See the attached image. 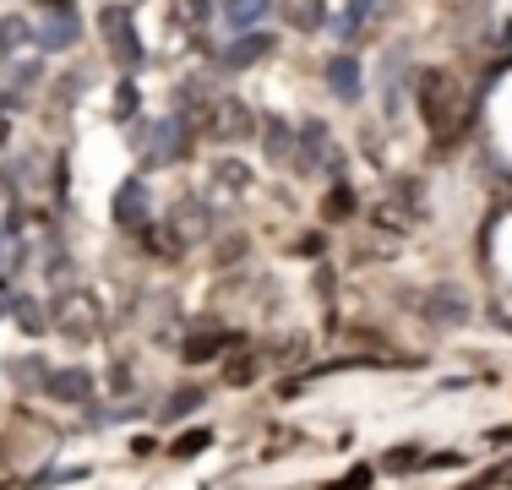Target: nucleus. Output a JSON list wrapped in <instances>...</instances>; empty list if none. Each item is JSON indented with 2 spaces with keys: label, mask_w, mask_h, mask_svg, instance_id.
Masks as SVG:
<instances>
[{
  "label": "nucleus",
  "mask_w": 512,
  "mask_h": 490,
  "mask_svg": "<svg viewBox=\"0 0 512 490\" xmlns=\"http://www.w3.org/2000/svg\"><path fill=\"white\" fill-rule=\"evenodd\" d=\"M365 22H371V0H349V11L338 17V33H344V39H355Z\"/></svg>",
  "instance_id": "obj_16"
},
{
  "label": "nucleus",
  "mask_w": 512,
  "mask_h": 490,
  "mask_svg": "<svg viewBox=\"0 0 512 490\" xmlns=\"http://www.w3.org/2000/svg\"><path fill=\"white\" fill-rule=\"evenodd\" d=\"M344 213H355V191L333 186V191H327V202H322V218H344Z\"/></svg>",
  "instance_id": "obj_18"
},
{
  "label": "nucleus",
  "mask_w": 512,
  "mask_h": 490,
  "mask_svg": "<svg viewBox=\"0 0 512 490\" xmlns=\"http://www.w3.org/2000/svg\"><path fill=\"white\" fill-rule=\"evenodd\" d=\"M425 322H436V327H458L463 316H469V305H463V294H453V289H436V294H425Z\"/></svg>",
  "instance_id": "obj_7"
},
{
  "label": "nucleus",
  "mask_w": 512,
  "mask_h": 490,
  "mask_svg": "<svg viewBox=\"0 0 512 490\" xmlns=\"http://www.w3.org/2000/svg\"><path fill=\"white\" fill-rule=\"evenodd\" d=\"M77 39H82V28H77V17H71L66 6H55V11L39 17V49H71Z\"/></svg>",
  "instance_id": "obj_4"
},
{
  "label": "nucleus",
  "mask_w": 512,
  "mask_h": 490,
  "mask_svg": "<svg viewBox=\"0 0 512 490\" xmlns=\"http://www.w3.org/2000/svg\"><path fill=\"white\" fill-rule=\"evenodd\" d=\"M197 403H202V392H197V387H186V392H175V398H169V409H164V414H191Z\"/></svg>",
  "instance_id": "obj_24"
},
{
  "label": "nucleus",
  "mask_w": 512,
  "mask_h": 490,
  "mask_svg": "<svg viewBox=\"0 0 512 490\" xmlns=\"http://www.w3.org/2000/svg\"><path fill=\"white\" fill-rule=\"evenodd\" d=\"M267 11H273V0H229V6H224V22H229V28H256Z\"/></svg>",
  "instance_id": "obj_11"
},
{
  "label": "nucleus",
  "mask_w": 512,
  "mask_h": 490,
  "mask_svg": "<svg viewBox=\"0 0 512 490\" xmlns=\"http://www.w3.org/2000/svg\"><path fill=\"white\" fill-rule=\"evenodd\" d=\"M463 490H480V485H463Z\"/></svg>",
  "instance_id": "obj_29"
},
{
  "label": "nucleus",
  "mask_w": 512,
  "mask_h": 490,
  "mask_svg": "<svg viewBox=\"0 0 512 490\" xmlns=\"http://www.w3.org/2000/svg\"><path fill=\"white\" fill-rule=\"evenodd\" d=\"M289 17H295V28H322V0H295V11H289Z\"/></svg>",
  "instance_id": "obj_20"
},
{
  "label": "nucleus",
  "mask_w": 512,
  "mask_h": 490,
  "mask_svg": "<svg viewBox=\"0 0 512 490\" xmlns=\"http://www.w3.org/2000/svg\"><path fill=\"white\" fill-rule=\"evenodd\" d=\"M365 485H371V469H349V480H338L327 490H365Z\"/></svg>",
  "instance_id": "obj_26"
},
{
  "label": "nucleus",
  "mask_w": 512,
  "mask_h": 490,
  "mask_svg": "<svg viewBox=\"0 0 512 490\" xmlns=\"http://www.w3.org/2000/svg\"><path fill=\"white\" fill-rule=\"evenodd\" d=\"M11 305H17V294H11L6 284H0V311H11Z\"/></svg>",
  "instance_id": "obj_27"
},
{
  "label": "nucleus",
  "mask_w": 512,
  "mask_h": 490,
  "mask_svg": "<svg viewBox=\"0 0 512 490\" xmlns=\"http://www.w3.org/2000/svg\"><path fill=\"white\" fill-rule=\"evenodd\" d=\"M327 88H333L338 98H360V60L355 55H333V66H327Z\"/></svg>",
  "instance_id": "obj_8"
},
{
  "label": "nucleus",
  "mask_w": 512,
  "mask_h": 490,
  "mask_svg": "<svg viewBox=\"0 0 512 490\" xmlns=\"http://www.w3.org/2000/svg\"><path fill=\"white\" fill-rule=\"evenodd\" d=\"M153 158H180L186 153V115H169V120H158L153 126Z\"/></svg>",
  "instance_id": "obj_9"
},
{
  "label": "nucleus",
  "mask_w": 512,
  "mask_h": 490,
  "mask_svg": "<svg viewBox=\"0 0 512 490\" xmlns=\"http://www.w3.org/2000/svg\"><path fill=\"white\" fill-rule=\"evenodd\" d=\"M99 33H104L109 55H115L120 66H142V39H137V28H131L126 6H104L99 11Z\"/></svg>",
  "instance_id": "obj_2"
},
{
  "label": "nucleus",
  "mask_w": 512,
  "mask_h": 490,
  "mask_svg": "<svg viewBox=\"0 0 512 490\" xmlns=\"http://www.w3.org/2000/svg\"><path fill=\"white\" fill-rule=\"evenodd\" d=\"M115 115H137V88H131V82H120V93H115Z\"/></svg>",
  "instance_id": "obj_25"
},
{
  "label": "nucleus",
  "mask_w": 512,
  "mask_h": 490,
  "mask_svg": "<svg viewBox=\"0 0 512 490\" xmlns=\"http://www.w3.org/2000/svg\"><path fill=\"white\" fill-rule=\"evenodd\" d=\"M420 115H425V131L436 137V147H453L469 131L474 104H469V88H463L458 71H447V66L425 71L420 77Z\"/></svg>",
  "instance_id": "obj_1"
},
{
  "label": "nucleus",
  "mask_w": 512,
  "mask_h": 490,
  "mask_svg": "<svg viewBox=\"0 0 512 490\" xmlns=\"http://www.w3.org/2000/svg\"><path fill=\"white\" fill-rule=\"evenodd\" d=\"M207 131L213 137H240V131H251V115H246V104L240 98H207Z\"/></svg>",
  "instance_id": "obj_3"
},
{
  "label": "nucleus",
  "mask_w": 512,
  "mask_h": 490,
  "mask_svg": "<svg viewBox=\"0 0 512 490\" xmlns=\"http://www.w3.org/2000/svg\"><path fill=\"white\" fill-rule=\"evenodd\" d=\"M474 485H480V490H496V485H512V458H507V463H496V469H491V474H480V480H474Z\"/></svg>",
  "instance_id": "obj_23"
},
{
  "label": "nucleus",
  "mask_w": 512,
  "mask_h": 490,
  "mask_svg": "<svg viewBox=\"0 0 512 490\" xmlns=\"http://www.w3.org/2000/svg\"><path fill=\"white\" fill-rule=\"evenodd\" d=\"M420 463H431V458H420L414 447H398L393 458H387V469H393V474H409V469H420Z\"/></svg>",
  "instance_id": "obj_22"
},
{
  "label": "nucleus",
  "mask_w": 512,
  "mask_h": 490,
  "mask_svg": "<svg viewBox=\"0 0 512 490\" xmlns=\"http://www.w3.org/2000/svg\"><path fill=\"white\" fill-rule=\"evenodd\" d=\"M262 55H273V39L267 33H246V39H235L229 44V66H251V60H262Z\"/></svg>",
  "instance_id": "obj_10"
},
{
  "label": "nucleus",
  "mask_w": 512,
  "mask_h": 490,
  "mask_svg": "<svg viewBox=\"0 0 512 490\" xmlns=\"http://www.w3.org/2000/svg\"><path fill=\"white\" fill-rule=\"evenodd\" d=\"M267 158H289V126L284 120H267Z\"/></svg>",
  "instance_id": "obj_21"
},
{
  "label": "nucleus",
  "mask_w": 512,
  "mask_h": 490,
  "mask_svg": "<svg viewBox=\"0 0 512 490\" xmlns=\"http://www.w3.org/2000/svg\"><path fill=\"white\" fill-rule=\"evenodd\" d=\"M44 392H50L55 403H88L93 376L82 371V365H71V371H50V376H44Z\"/></svg>",
  "instance_id": "obj_5"
},
{
  "label": "nucleus",
  "mask_w": 512,
  "mask_h": 490,
  "mask_svg": "<svg viewBox=\"0 0 512 490\" xmlns=\"http://www.w3.org/2000/svg\"><path fill=\"white\" fill-rule=\"evenodd\" d=\"M115 218L126 229H148V186H142V180H126V186L115 191Z\"/></svg>",
  "instance_id": "obj_6"
},
{
  "label": "nucleus",
  "mask_w": 512,
  "mask_h": 490,
  "mask_svg": "<svg viewBox=\"0 0 512 490\" xmlns=\"http://www.w3.org/2000/svg\"><path fill=\"white\" fill-rule=\"evenodd\" d=\"M218 349H224V338H218V333L207 338V333H202V338H191V343H186V360H191V365H202V360H218Z\"/></svg>",
  "instance_id": "obj_19"
},
{
  "label": "nucleus",
  "mask_w": 512,
  "mask_h": 490,
  "mask_svg": "<svg viewBox=\"0 0 512 490\" xmlns=\"http://www.w3.org/2000/svg\"><path fill=\"white\" fill-rule=\"evenodd\" d=\"M382 88H387V109L398 104V93H404V55H393L382 66Z\"/></svg>",
  "instance_id": "obj_17"
},
{
  "label": "nucleus",
  "mask_w": 512,
  "mask_h": 490,
  "mask_svg": "<svg viewBox=\"0 0 512 490\" xmlns=\"http://www.w3.org/2000/svg\"><path fill=\"white\" fill-rule=\"evenodd\" d=\"M0 256H6V229H0Z\"/></svg>",
  "instance_id": "obj_28"
},
{
  "label": "nucleus",
  "mask_w": 512,
  "mask_h": 490,
  "mask_svg": "<svg viewBox=\"0 0 512 490\" xmlns=\"http://www.w3.org/2000/svg\"><path fill=\"white\" fill-rule=\"evenodd\" d=\"M202 447H213V431H202V425H197V431H186V436L169 441V452H175V458H197Z\"/></svg>",
  "instance_id": "obj_15"
},
{
  "label": "nucleus",
  "mask_w": 512,
  "mask_h": 490,
  "mask_svg": "<svg viewBox=\"0 0 512 490\" xmlns=\"http://www.w3.org/2000/svg\"><path fill=\"white\" fill-rule=\"evenodd\" d=\"M256 371H262V360H256V354H235V360L224 365V382L229 387H251Z\"/></svg>",
  "instance_id": "obj_14"
},
{
  "label": "nucleus",
  "mask_w": 512,
  "mask_h": 490,
  "mask_svg": "<svg viewBox=\"0 0 512 490\" xmlns=\"http://www.w3.org/2000/svg\"><path fill=\"white\" fill-rule=\"evenodd\" d=\"M213 180H218V186H224V191H246L251 169L240 164V158H218V164H213Z\"/></svg>",
  "instance_id": "obj_13"
},
{
  "label": "nucleus",
  "mask_w": 512,
  "mask_h": 490,
  "mask_svg": "<svg viewBox=\"0 0 512 490\" xmlns=\"http://www.w3.org/2000/svg\"><path fill=\"white\" fill-rule=\"evenodd\" d=\"M28 39H33L28 22H22V17H6V22H0V60H17V49L28 44Z\"/></svg>",
  "instance_id": "obj_12"
}]
</instances>
